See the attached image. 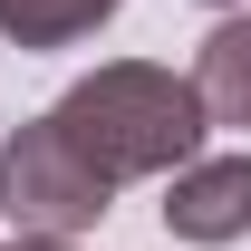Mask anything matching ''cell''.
Listing matches in <instances>:
<instances>
[{
    "label": "cell",
    "instance_id": "obj_1",
    "mask_svg": "<svg viewBox=\"0 0 251 251\" xmlns=\"http://www.w3.org/2000/svg\"><path fill=\"white\" fill-rule=\"evenodd\" d=\"M49 126H58L68 145L87 155V174H106V184H145V174L174 184V174L203 155V135H213L193 77H174V68H155V58L87 68V77L49 106Z\"/></svg>",
    "mask_w": 251,
    "mask_h": 251
},
{
    "label": "cell",
    "instance_id": "obj_2",
    "mask_svg": "<svg viewBox=\"0 0 251 251\" xmlns=\"http://www.w3.org/2000/svg\"><path fill=\"white\" fill-rule=\"evenodd\" d=\"M106 203H116V184L87 174V155L49 116L10 126V145H0V213H10L20 242H77V232L106 222Z\"/></svg>",
    "mask_w": 251,
    "mask_h": 251
},
{
    "label": "cell",
    "instance_id": "obj_3",
    "mask_svg": "<svg viewBox=\"0 0 251 251\" xmlns=\"http://www.w3.org/2000/svg\"><path fill=\"white\" fill-rule=\"evenodd\" d=\"M164 232L174 242H242L251 232V155H193L174 184H164Z\"/></svg>",
    "mask_w": 251,
    "mask_h": 251
},
{
    "label": "cell",
    "instance_id": "obj_4",
    "mask_svg": "<svg viewBox=\"0 0 251 251\" xmlns=\"http://www.w3.org/2000/svg\"><path fill=\"white\" fill-rule=\"evenodd\" d=\"M193 97L213 126H251V10L213 20V39L193 49Z\"/></svg>",
    "mask_w": 251,
    "mask_h": 251
},
{
    "label": "cell",
    "instance_id": "obj_5",
    "mask_svg": "<svg viewBox=\"0 0 251 251\" xmlns=\"http://www.w3.org/2000/svg\"><path fill=\"white\" fill-rule=\"evenodd\" d=\"M126 0H0V39L10 49H77L116 20Z\"/></svg>",
    "mask_w": 251,
    "mask_h": 251
},
{
    "label": "cell",
    "instance_id": "obj_6",
    "mask_svg": "<svg viewBox=\"0 0 251 251\" xmlns=\"http://www.w3.org/2000/svg\"><path fill=\"white\" fill-rule=\"evenodd\" d=\"M0 251H68V242H20V232H10V242H0Z\"/></svg>",
    "mask_w": 251,
    "mask_h": 251
},
{
    "label": "cell",
    "instance_id": "obj_7",
    "mask_svg": "<svg viewBox=\"0 0 251 251\" xmlns=\"http://www.w3.org/2000/svg\"><path fill=\"white\" fill-rule=\"evenodd\" d=\"M203 10H222V20H232V10H251V0H203Z\"/></svg>",
    "mask_w": 251,
    "mask_h": 251
}]
</instances>
